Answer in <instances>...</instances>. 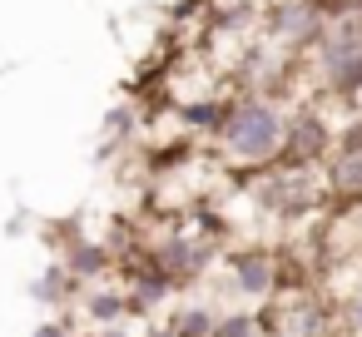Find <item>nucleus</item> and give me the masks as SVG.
<instances>
[{"instance_id":"1","label":"nucleus","mask_w":362,"mask_h":337,"mask_svg":"<svg viewBox=\"0 0 362 337\" xmlns=\"http://www.w3.org/2000/svg\"><path fill=\"white\" fill-rule=\"evenodd\" d=\"M283 114H288V105L248 95V90H233L228 105H223V119H218V129L209 139L214 159L223 169H233L238 179L278 164L283 159Z\"/></svg>"},{"instance_id":"2","label":"nucleus","mask_w":362,"mask_h":337,"mask_svg":"<svg viewBox=\"0 0 362 337\" xmlns=\"http://www.w3.org/2000/svg\"><path fill=\"white\" fill-rule=\"evenodd\" d=\"M303 80L313 100L352 105L362 95V11L332 16L317 45L303 55Z\"/></svg>"},{"instance_id":"3","label":"nucleus","mask_w":362,"mask_h":337,"mask_svg":"<svg viewBox=\"0 0 362 337\" xmlns=\"http://www.w3.org/2000/svg\"><path fill=\"white\" fill-rule=\"evenodd\" d=\"M327 6L322 0H263V11H258V35L288 55H308L317 45V35L327 30Z\"/></svg>"},{"instance_id":"4","label":"nucleus","mask_w":362,"mask_h":337,"mask_svg":"<svg viewBox=\"0 0 362 337\" xmlns=\"http://www.w3.org/2000/svg\"><path fill=\"white\" fill-rule=\"evenodd\" d=\"M149 258H154L159 273H169L174 288H184V283H199V278L214 268L218 238H209L204 223H174V228H164V233L149 243Z\"/></svg>"},{"instance_id":"5","label":"nucleus","mask_w":362,"mask_h":337,"mask_svg":"<svg viewBox=\"0 0 362 337\" xmlns=\"http://www.w3.org/2000/svg\"><path fill=\"white\" fill-rule=\"evenodd\" d=\"M263 337H337L332 297L317 292H278V302H258Z\"/></svg>"},{"instance_id":"6","label":"nucleus","mask_w":362,"mask_h":337,"mask_svg":"<svg viewBox=\"0 0 362 337\" xmlns=\"http://www.w3.org/2000/svg\"><path fill=\"white\" fill-rule=\"evenodd\" d=\"M337 124L322 110V100H293L283 114V164H322V154L332 149Z\"/></svg>"},{"instance_id":"7","label":"nucleus","mask_w":362,"mask_h":337,"mask_svg":"<svg viewBox=\"0 0 362 337\" xmlns=\"http://www.w3.org/2000/svg\"><path fill=\"white\" fill-rule=\"evenodd\" d=\"M322 189L327 203H362V119L337 129L332 149L322 154Z\"/></svg>"},{"instance_id":"8","label":"nucleus","mask_w":362,"mask_h":337,"mask_svg":"<svg viewBox=\"0 0 362 337\" xmlns=\"http://www.w3.org/2000/svg\"><path fill=\"white\" fill-rule=\"evenodd\" d=\"M283 283H288V273H283V258L273 248H238V253H228V288L243 302H268V297L283 292Z\"/></svg>"},{"instance_id":"9","label":"nucleus","mask_w":362,"mask_h":337,"mask_svg":"<svg viewBox=\"0 0 362 337\" xmlns=\"http://www.w3.org/2000/svg\"><path fill=\"white\" fill-rule=\"evenodd\" d=\"M115 268H119V288H124V297H129V312H159V307L174 297L169 273H159L149 253H139V258L124 253Z\"/></svg>"},{"instance_id":"10","label":"nucleus","mask_w":362,"mask_h":337,"mask_svg":"<svg viewBox=\"0 0 362 337\" xmlns=\"http://www.w3.org/2000/svg\"><path fill=\"white\" fill-rule=\"evenodd\" d=\"M223 105L228 95H194V100H179L174 105V124L189 134V139H214L218 119H223Z\"/></svg>"},{"instance_id":"11","label":"nucleus","mask_w":362,"mask_h":337,"mask_svg":"<svg viewBox=\"0 0 362 337\" xmlns=\"http://www.w3.org/2000/svg\"><path fill=\"white\" fill-rule=\"evenodd\" d=\"M80 312H85V322L90 327H115V322H129V297H124V288H80V302H75Z\"/></svg>"},{"instance_id":"12","label":"nucleus","mask_w":362,"mask_h":337,"mask_svg":"<svg viewBox=\"0 0 362 337\" xmlns=\"http://www.w3.org/2000/svg\"><path fill=\"white\" fill-rule=\"evenodd\" d=\"M65 268H70V278L75 283H100V278H110L115 273V253L105 248V243H90V238H75L70 248H65V258H60Z\"/></svg>"},{"instance_id":"13","label":"nucleus","mask_w":362,"mask_h":337,"mask_svg":"<svg viewBox=\"0 0 362 337\" xmlns=\"http://www.w3.org/2000/svg\"><path fill=\"white\" fill-rule=\"evenodd\" d=\"M80 288H85V283H75L65 263H50V268L30 283V297H35V302H75Z\"/></svg>"},{"instance_id":"14","label":"nucleus","mask_w":362,"mask_h":337,"mask_svg":"<svg viewBox=\"0 0 362 337\" xmlns=\"http://www.w3.org/2000/svg\"><path fill=\"white\" fill-rule=\"evenodd\" d=\"M214 307L209 302H179L174 312H169V327H174V337H214Z\"/></svg>"},{"instance_id":"15","label":"nucleus","mask_w":362,"mask_h":337,"mask_svg":"<svg viewBox=\"0 0 362 337\" xmlns=\"http://www.w3.org/2000/svg\"><path fill=\"white\" fill-rule=\"evenodd\" d=\"M214 337H263V317L258 307H233L214 317Z\"/></svg>"},{"instance_id":"16","label":"nucleus","mask_w":362,"mask_h":337,"mask_svg":"<svg viewBox=\"0 0 362 337\" xmlns=\"http://www.w3.org/2000/svg\"><path fill=\"white\" fill-rule=\"evenodd\" d=\"M35 337H70V327H65L60 317H50V322H40V327H35Z\"/></svg>"},{"instance_id":"17","label":"nucleus","mask_w":362,"mask_h":337,"mask_svg":"<svg viewBox=\"0 0 362 337\" xmlns=\"http://www.w3.org/2000/svg\"><path fill=\"white\" fill-rule=\"evenodd\" d=\"M85 337H134V332H129L124 322H115V327H90Z\"/></svg>"},{"instance_id":"18","label":"nucleus","mask_w":362,"mask_h":337,"mask_svg":"<svg viewBox=\"0 0 362 337\" xmlns=\"http://www.w3.org/2000/svg\"><path fill=\"white\" fill-rule=\"evenodd\" d=\"M139 337H174V327H169V322H159V327H149V332H139Z\"/></svg>"},{"instance_id":"19","label":"nucleus","mask_w":362,"mask_h":337,"mask_svg":"<svg viewBox=\"0 0 362 337\" xmlns=\"http://www.w3.org/2000/svg\"><path fill=\"white\" fill-rule=\"evenodd\" d=\"M357 253H362V203H357Z\"/></svg>"}]
</instances>
